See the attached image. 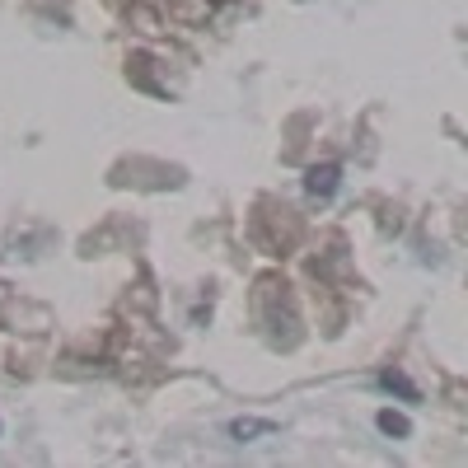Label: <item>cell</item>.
Instances as JSON below:
<instances>
[{"label":"cell","mask_w":468,"mask_h":468,"mask_svg":"<svg viewBox=\"0 0 468 468\" xmlns=\"http://www.w3.org/2000/svg\"><path fill=\"white\" fill-rule=\"evenodd\" d=\"M277 431V421H267V417H239V421H229V436L239 441V445H253L262 436Z\"/></svg>","instance_id":"cell-2"},{"label":"cell","mask_w":468,"mask_h":468,"mask_svg":"<svg viewBox=\"0 0 468 468\" xmlns=\"http://www.w3.org/2000/svg\"><path fill=\"white\" fill-rule=\"evenodd\" d=\"M337 183H342V165H314V169H309L304 174V192H309V197H333V192H337Z\"/></svg>","instance_id":"cell-1"},{"label":"cell","mask_w":468,"mask_h":468,"mask_svg":"<svg viewBox=\"0 0 468 468\" xmlns=\"http://www.w3.org/2000/svg\"><path fill=\"white\" fill-rule=\"evenodd\" d=\"M375 421H379V431H384V436H412V426H408L403 412H388V408H384Z\"/></svg>","instance_id":"cell-4"},{"label":"cell","mask_w":468,"mask_h":468,"mask_svg":"<svg viewBox=\"0 0 468 468\" xmlns=\"http://www.w3.org/2000/svg\"><path fill=\"white\" fill-rule=\"evenodd\" d=\"M379 384L388 388V394H399V399H408V403H417V399H421V394H417V384H412V379H408L403 370H384V375H379Z\"/></svg>","instance_id":"cell-3"}]
</instances>
